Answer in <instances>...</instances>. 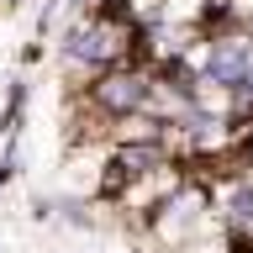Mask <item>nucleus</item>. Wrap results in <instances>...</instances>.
<instances>
[{"instance_id": "obj_1", "label": "nucleus", "mask_w": 253, "mask_h": 253, "mask_svg": "<svg viewBox=\"0 0 253 253\" xmlns=\"http://www.w3.org/2000/svg\"><path fill=\"white\" fill-rule=\"evenodd\" d=\"M126 42H132V27H116V21H106V16H74L69 27H63L58 47L63 58L79 63V69H111V63H126Z\"/></svg>"}, {"instance_id": "obj_2", "label": "nucleus", "mask_w": 253, "mask_h": 253, "mask_svg": "<svg viewBox=\"0 0 253 253\" xmlns=\"http://www.w3.org/2000/svg\"><path fill=\"white\" fill-rule=\"evenodd\" d=\"M90 100L106 116H142L153 106V69H142V63H111V69L95 74Z\"/></svg>"}, {"instance_id": "obj_3", "label": "nucleus", "mask_w": 253, "mask_h": 253, "mask_svg": "<svg viewBox=\"0 0 253 253\" xmlns=\"http://www.w3.org/2000/svg\"><path fill=\"white\" fill-rule=\"evenodd\" d=\"M248 69H253V32L243 27V32H216L211 42H206V58H201V79L206 84H216V90H227L232 95L243 79H248Z\"/></svg>"}, {"instance_id": "obj_4", "label": "nucleus", "mask_w": 253, "mask_h": 253, "mask_svg": "<svg viewBox=\"0 0 253 253\" xmlns=\"http://www.w3.org/2000/svg\"><path fill=\"white\" fill-rule=\"evenodd\" d=\"M227 211H232L237 227H253V185H237L232 195H227Z\"/></svg>"}, {"instance_id": "obj_5", "label": "nucleus", "mask_w": 253, "mask_h": 253, "mask_svg": "<svg viewBox=\"0 0 253 253\" xmlns=\"http://www.w3.org/2000/svg\"><path fill=\"white\" fill-rule=\"evenodd\" d=\"M0 5H21V0H0Z\"/></svg>"}]
</instances>
